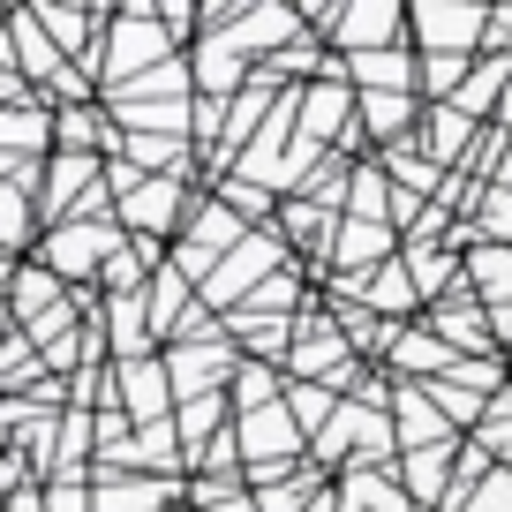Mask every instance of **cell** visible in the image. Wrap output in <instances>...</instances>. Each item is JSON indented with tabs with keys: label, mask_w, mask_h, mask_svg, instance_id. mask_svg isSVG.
Segmentation results:
<instances>
[{
	"label": "cell",
	"mask_w": 512,
	"mask_h": 512,
	"mask_svg": "<svg viewBox=\"0 0 512 512\" xmlns=\"http://www.w3.org/2000/svg\"><path fill=\"white\" fill-rule=\"evenodd\" d=\"M128 249L121 219H61L38 234V264L53 279H106V264Z\"/></svg>",
	"instance_id": "obj_2"
},
{
	"label": "cell",
	"mask_w": 512,
	"mask_h": 512,
	"mask_svg": "<svg viewBox=\"0 0 512 512\" xmlns=\"http://www.w3.org/2000/svg\"><path fill=\"white\" fill-rule=\"evenodd\" d=\"M287 415H294V430H324V422H332L339 415V407H332V384H287Z\"/></svg>",
	"instance_id": "obj_20"
},
{
	"label": "cell",
	"mask_w": 512,
	"mask_h": 512,
	"mask_svg": "<svg viewBox=\"0 0 512 512\" xmlns=\"http://www.w3.org/2000/svg\"><path fill=\"white\" fill-rule=\"evenodd\" d=\"M407 31L430 61H467L475 46H490V8H415Z\"/></svg>",
	"instance_id": "obj_7"
},
{
	"label": "cell",
	"mask_w": 512,
	"mask_h": 512,
	"mask_svg": "<svg viewBox=\"0 0 512 512\" xmlns=\"http://www.w3.org/2000/svg\"><path fill=\"white\" fill-rule=\"evenodd\" d=\"M467 512H512V467H497L490 482H475V497H467Z\"/></svg>",
	"instance_id": "obj_24"
},
{
	"label": "cell",
	"mask_w": 512,
	"mask_h": 512,
	"mask_svg": "<svg viewBox=\"0 0 512 512\" xmlns=\"http://www.w3.org/2000/svg\"><path fill=\"white\" fill-rule=\"evenodd\" d=\"M106 400H121V415L136 422V430L174 422V377H166V354H151V362H113L106 369ZM106 400H98V407H106Z\"/></svg>",
	"instance_id": "obj_4"
},
{
	"label": "cell",
	"mask_w": 512,
	"mask_h": 512,
	"mask_svg": "<svg viewBox=\"0 0 512 512\" xmlns=\"http://www.w3.org/2000/svg\"><path fill=\"white\" fill-rule=\"evenodd\" d=\"M309 23H324V31H332V46L339 53H347V61H354V53H392V46H407V8H339V16H332V8H309Z\"/></svg>",
	"instance_id": "obj_8"
},
{
	"label": "cell",
	"mask_w": 512,
	"mask_h": 512,
	"mask_svg": "<svg viewBox=\"0 0 512 512\" xmlns=\"http://www.w3.org/2000/svg\"><path fill=\"white\" fill-rule=\"evenodd\" d=\"M392 369H400V377H452V369H460V354H452L437 332H400Z\"/></svg>",
	"instance_id": "obj_15"
},
{
	"label": "cell",
	"mask_w": 512,
	"mask_h": 512,
	"mask_svg": "<svg viewBox=\"0 0 512 512\" xmlns=\"http://www.w3.org/2000/svg\"><path fill=\"white\" fill-rule=\"evenodd\" d=\"M38 234H46V219H38V166H23L16 181H0V256L31 249Z\"/></svg>",
	"instance_id": "obj_10"
},
{
	"label": "cell",
	"mask_w": 512,
	"mask_h": 512,
	"mask_svg": "<svg viewBox=\"0 0 512 512\" xmlns=\"http://www.w3.org/2000/svg\"><path fill=\"white\" fill-rule=\"evenodd\" d=\"M23 174V159H0V181H16Z\"/></svg>",
	"instance_id": "obj_28"
},
{
	"label": "cell",
	"mask_w": 512,
	"mask_h": 512,
	"mask_svg": "<svg viewBox=\"0 0 512 512\" xmlns=\"http://www.w3.org/2000/svg\"><path fill=\"white\" fill-rule=\"evenodd\" d=\"M264 279H279V241H272V234H249V241H241V249L219 264V272L196 287V302H204V309H226V317H234V309L249 302Z\"/></svg>",
	"instance_id": "obj_5"
},
{
	"label": "cell",
	"mask_w": 512,
	"mask_h": 512,
	"mask_svg": "<svg viewBox=\"0 0 512 512\" xmlns=\"http://www.w3.org/2000/svg\"><path fill=\"white\" fill-rule=\"evenodd\" d=\"M482 234H490L497 249H512V189H490V196H482Z\"/></svg>",
	"instance_id": "obj_23"
},
{
	"label": "cell",
	"mask_w": 512,
	"mask_h": 512,
	"mask_svg": "<svg viewBox=\"0 0 512 512\" xmlns=\"http://www.w3.org/2000/svg\"><path fill=\"white\" fill-rule=\"evenodd\" d=\"M174 61V31L159 23V8H121L106 23V53H98V83L121 91V83H144L151 68Z\"/></svg>",
	"instance_id": "obj_1"
},
{
	"label": "cell",
	"mask_w": 512,
	"mask_h": 512,
	"mask_svg": "<svg viewBox=\"0 0 512 512\" xmlns=\"http://www.w3.org/2000/svg\"><path fill=\"white\" fill-rule=\"evenodd\" d=\"M0 512H46V482H31V490H16V497H0Z\"/></svg>",
	"instance_id": "obj_26"
},
{
	"label": "cell",
	"mask_w": 512,
	"mask_h": 512,
	"mask_svg": "<svg viewBox=\"0 0 512 512\" xmlns=\"http://www.w3.org/2000/svg\"><path fill=\"white\" fill-rule=\"evenodd\" d=\"M294 121H302L309 144H324V136L354 144V91L347 83H309V91H294Z\"/></svg>",
	"instance_id": "obj_9"
},
{
	"label": "cell",
	"mask_w": 512,
	"mask_h": 512,
	"mask_svg": "<svg viewBox=\"0 0 512 512\" xmlns=\"http://www.w3.org/2000/svg\"><path fill=\"white\" fill-rule=\"evenodd\" d=\"M445 460H452L445 445H430V452H407L400 482H407V497H415V505H452V497H445Z\"/></svg>",
	"instance_id": "obj_19"
},
{
	"label": "cell",
	"mask_w": 512,
	"mask_h": 512,
	"mask_svg": "<svg viewBox=\"0 0 512 512\" xmlns=\"http://www.w3.org/2000/svg\"><path fill=\"white\" fill-rule=\"evenodd\" d=\"M354 497H369L362 512H415V497H400L384 475H369V467H362V475H347V505H354Z\"/></svg>",
	"instance_id": "obj_22"
},
{
	"label": "cell",
	"mask_w": 512,
	"mask_h": 512,
	"mask_svg": "<svg viewBox=\"0 0 512 512\" xmlns=\"http://www.w3.org/2000/svg\"><path fill=\"white\" fill-rule=\"evenodd\" d=\"M8 317H16V332H31V324H46V317H61L68 309V294H61V279L46 272V264H16V279H8Z\"/></svg>",
	"instance_id": "obj_12"
},
{
	"label": "cell",
	"mask_w": 512,
	"mask_h": 512,
	"mask_svg": "<svg viewBox=\"0 0 512 512\" xmlns=\"http://www.w3.org/2000/svg\"><path fill=\"white\" fill-rule=\"evenodd\" d=\"M347 76L369 83V91H415V61H407V46H392V53H354Z\"/></svg>",
	"instance_id": "obj_18"
},
{
	"label": "cell",
	"mask_w": 512,
	"mask_h": 512,
	"mask_svg": "<svg viewBox=\"0 0 512 512\" xmlns=\"http://www.w3.org/2000/svg\"><path fill=\"white\" fill-rule=\"evenodd\" d=\"M460 279H467V294H475V302H497V309H505V302H512V249H497V241L467 249Z\"/></svg>",
	"instance_id": "obj_14"
},
{
	"label": "cell",
	"mask_w": 512,
	"mask_h": 512,
	"mask_svg": "<svg viewBox=\"0 0 512 512\" xmlns=\"http://www.w3.org/2000/svg\"><path fill=\"white\" fill-rule=\"evenodd\" d=\"M384 249H392V226H384V219H347V226L332 234V256H339V272H347V279L377 272Z\"/></svg>",
	"instance_id": "obj_13"
},
{
	"label": "cell",
	"mask_w": 512,
	"mask_h": 512,
	"mask_svg": "<svg viewBox=\"0 0 512 512\" xmlns=\"http://www.w3.org/2000/svg\"><path fill=\"white\" fill-rule=\"evenodd\" d=\"M384 174H392V181H415V189H437V159L422 151V136H407V144L384 151Z\"/></svg>",
	"instance_id": "obj_21"
},
{
	"label": "cell",
	"mask_w": 512,
	"mask_h": 512,
	"mask_svg": "<svg viewBox=\"0 0 512 512\" xmlns=\"http://www.w3.org/2000/svg\"><path fill=\"white\" fill-rule=\"evenodd\" d=\"M490 53H512V8H497V16H490Z\"/></svg>",
	"instance_id": "obj_27"
},
{
	"label": "cell",
	"mask_w": 512,
	"mask_h": 512,
	"mask_svg": "<svg viewBox=\"0 0 512 512\" xmlns=\"http://www.w3.org/2000/svg\"><path fill=\"white\" fill-rule=\"evenodd\" d=\"M46 512H98L91 482H46Z\"/></svg>",
	"instance_id": "obj_25"
},
{
	"label": "cell",
	"mask_w": 512,
	"mask_h": 512,
	"mask_svg": "<svg viewBox=\"0 0 512 512\" xmlns=\"http://www.w3.org/2000/svg\"><path fill=\"white\" fill-rule=\"evenodd\" d=\"M437 339H445L452 354H490L497 339H490V317L482 309H467V302H445L437 309Z\"/></svg>",
	"instance_id": "obj_17"
},
{
	"label": "cell",
	"mask_w": 512,
	"mask_h": 512,
	"mask_svg": "<svg viewBox=\"0 0 512 512\" xmlns=\"http://www.w3.org/2000/svg\"><path fill=\"white\" fill-rule=\"evenodd\" d=\"M445 430H452V422L430 407V384H400V437H407V445L430 452V445H445Z\"/></svg>",
	"instance_id": "obj_16"
},
{
	"label": "cell",
	"mask_w": 512,
	"mask_h": 512,
	"mask_svg": "<svg viewBox=\"0 0 512 512\" xmlns=\"http://www.w3.org/2000/svg\"><path fill=\"white\" fill-rule=\"evenodd\" d=\"M415 121H422L415 91H354V128H362V136H377L384 151L407 144V128H415Z\"/></svg>",
	"instance_id": "obj_11"
},
{
	"label": "cell",
	"mask_w": 512,
	"mask_h": 512,
	"mask_svg": "<svg viewBox=\"0 0 512 512\" xmlns=\"http://www.w3.org/2000/svg\"><path fill=\"white\" fill-rule=\"evenodd\" d=\"M234 437H241V460H249V475H256V482L287 475V467H294V452L309 445V437L294 430L287 400H279V407H256V415H234Z\"/></svg>",
	"instance_id": "obj_6"
},
{
	"label": "cell",
	"mask_w": 512,
	"mask_h": 512,
	"mask_svg": "<svg viewBox=\"0 0 512 512\" xmlns=\"http://www.w3.org/2000/svg\"><path fill=\"white\" fill-rule=\"evenodd\" d=\"M113 219H121L128 241H166V234L181 241V226H189V196H181L174 174H144L121 204H113Z\"/></svg>",
	"instance_id": "obj_3"
}]
</instances>
